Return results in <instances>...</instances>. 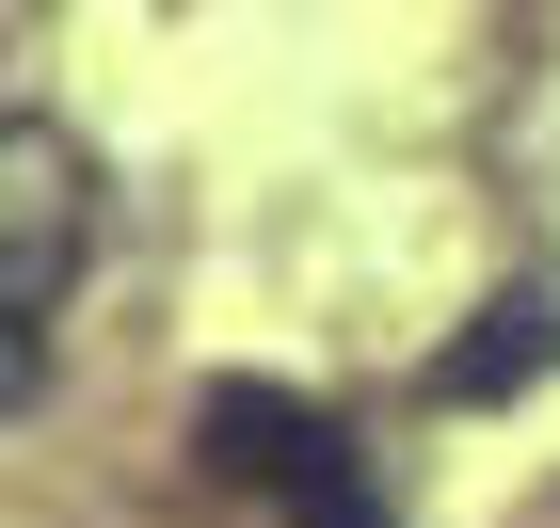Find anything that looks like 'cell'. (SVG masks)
Listing matches in <instances>:
<instances>
[{
    "instance_id": "cell-2",
    "label": "cell",
    "mask_w": 560,
    "mask_h": 528,
    "mask_svg": "<svg viewBox=\"0 0 560 528\" xmlns=\"http://www.w3.org/2000/svg\"><path fill=\"white\" fill-rule=\"evenodd\" d=\"M81 257H96V161H81V129L0 113V305L48 320L65 289H81Z\"/></svg>"
},
{
    "instance_id": "cell-4",
    "label": "cell",
    "mask_w": 560,
    "mask_h": 528,
    "mask_svg": "<svg viewBox=\"0 0 560 528\" xmlns=\"http://www.w3.org/2000/svg\"><path fill=\"white\" fill-rule=\"evenodd\" d=\"M33 385H48V320H16V305H0V416H16Z\"/></svg>"
},
{
    "instance_id": "cell-3",
    "label": "cell",
    "mask_w": 560,
    "mask_h": 528,
    "mask_svg": "<svg viewBox=\"0 0 560 528\" xmlns=\"http://www.w3.org/2000/svg\"><path fill=\"white\" fill-rule=\"evenodd\" d=\"M545 368H560V305L513 289V305H480V337L432 352V400H513V385H545Z\"/></svg>"
},
{
    "instance_id": "cell-1",
    "label": "cell",
    "mask_w": 560,
    "mask_h": 528,
    "mask_svg": "<svg viewBox=\"0 0 560 528\" xmlns=\"http://www.w3.org/2000/svg\"><path fill=\"white\" fill-rule=\"evenodd\" d=\"M192 465H209L257 528H385L352 433L320 416V400H289V385H209L192 400Z\"/></svg>"
}]
</instances>
